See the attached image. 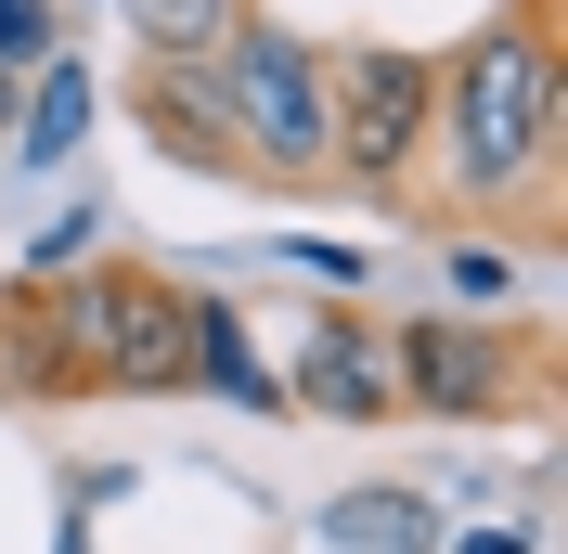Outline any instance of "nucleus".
<instances>
[{"label":"nucleus","instance_id":"1","mask_svg":"<svg viewBox=\"0 0 568 554\" xmlns=\"http://www.w3.org/2000/svg\"><path fill=\"white\" fill-rule=\"evenodd\" d=\"M556 142H568L556 0H504L453 52H426V168L400 219L517 233L530 258H556Z\"/></svg>","mask_w":568,"mask_h":554},{"label":"nucleus","instance_id":"2","mask_svg":"<svg viewBox=\"0 0 568 554\" xmlns=\"http://www.w3.org/2000/svg\"><path fill=\"white\" fill-rule=\"evenodd\" d=\"M388 361H400V413L426 425H504L556 400V336L504 310H414L388 322Z\"/></svg>","mask_w":568,"mask_h":554},{"label":"nucleus","instance_id":"3","mask_svg":"<svg viewBox=\"0 0 568 554\" xmlns=\"http://www.w3.org/2000/svg\"><path fill=\"white\" fill-rule=\"evenodd\" d=\"M414 168H426V52H400V39L323 52V194L400 219Z\"/></svg>","mask_w":568,"mask_h":554},{"label":"nucleus","instance_id":"4","mask_svg":"<svg viewBox=\"0 0 568 554\" xmlns=\"http://www.w3.org/2000/svg\"><path fill=\"white\" fill-rule=\"evenodd\" d=\"M207 65L233 104V142H246V194H323V39L246 13Z\"/></svg>","mask_w":568,"mask_h":554},{"label":"nucleus","instance_id":"5","mask_svg":"<svg viewBox=\"0 0 568 554\" xmlns=\"http://www.w3.org/2000/svg\"><path fill=\"white\" fill-rule=\"evenodd\" d=\"M91 297V400H194V336H207V284L142 271V258H78Z\"/></svg>","mask_w":568,"mask_h":554},{"label":"nucleus","instance_id":"6","mask_svg":"<svg viewBox=\"0 0 568 554\" xmlns=\"http://www.w3.org/2000/svg\"><path fill=\"white\" fill-rule=\"evenodd\" d=\"M284 413H311V425H400V361H388V322L362 310V297H323V310L297 322Z\"/></svg>","mask_w":568,"mask_h":554},{"label":"nucleus","instance_id":"7","mask_svg":"<svg viewBox=\"0 0 568 554\" xmlns=\"http://www.w3.org/2000/svg\"><path fill=\"white\" fill-rule=\"evenodd\" d=\"M0 400L13 413L91 400V297H78V271H13L0 284Z\"/></svg>","mask_w":568,"mask_h":554},{"label":"nucleus","instance_id":"8","mask_svg":"<svg viewBox=\"0 0 568 554\" xmlns=\"http://www.w3.org/2000/svg\"><path fill=\"white\" fill-rule=\"evenodd\" d=\"M130 130H142L155 168H194V181H233L246 194V142H233V104H220L207 52H142L130 65Z\"/></svg>","mask_w":568,"mask_h":554},{"label":"nucleus","instance_id":"9","mask_svg":"<svg viewBox=\"0 0 568 554\" xmlns=\"http://www.w3.org/2000/svg\"><path fill=\"white\" fill-rule=\"evenodd\" d=\"M323 542H336V554H439V503L400 490V478L336 490V503H323Z\"/></svg>","mask_w":568,"mask_h":554},{"label":"nucleus","instance_id":"10","mask_svg":"<svg viewBox=\"0 0 568 554\" xmlns=\"http://www.w3.org/2000/svg\"><path fill=\"white\" fill-rule=\"evenodd\" d=\"M78 130H91V78H78V52H39V65H27V104H13V142H0V155L65 168Z\"/></svg>","mask_w":568,"mask_h":554},{"label":"nucleus","instance_id":"11","mask_svg":"<svg viewBox=\"0 0 568 554\" xmlns=\"http://www.w3.org/2000/svg\"><path fill=\"white\" fill-rule=\"evenodd\" d=\"M194 387H220L233 413H284V361H258L246 310L233 297H207V336H194Z\"/></svg>","mask_w":568,"mask_h":554},{"label":"nucleus","instance_id":"12","mask_svg":"<svg viewBox=\"0 0 568 554\" xmlns=\"http://www.w3.org/2000/svg\"><path fill=\"white\" fill-rule=\"evenodd\" d=\"M116 13H130L142 52H220V39L246 27L258 0H116Z\"/></svg>","mask_w":568,"mask_h":554},{"label":"nucleus","instance_id":"13","mask_svg":"<svg viewBox=\"0 0 568 554\" xmlns=\"http://www.w3.org/2000/svg\"><path fill=\"white\" fill-rule=\"evenodd\" d=\"M439 271H453V310H504L517 245H504V233H453V245H439Z\"/></svg>","mask_w":568,"mask_h":554},{"label":"nucleus","instance_id":"14","mask_svg":"<svg viewBox=\"0 0 568 554\" xmlns=\"http://www.w3.org/2000/svg\"><path fill=\"white\" fill-rule=\"evenodd\" d=\"M65 52V0H0V65H39Z\"/></svg>","mask_w":568,"mask_h":554},{"label":"nucleus","instance_id":"15","mask_svg":"<svg viewBox=\"0 0 568 554\" xmlns=\"http://www.w3.org/2000/svg\"><path fill=\"white\" fill-rule=\"evenodd\" d=\"M439 554H530L517 529H439Z\"/></svg>","mask_w":568,"mask_h":554},{"label":"nucleus","instance_id":"16","mask_svg":"<svg viewBox=\"0 0 568 554\" xmlns=\"http://www.w3.org/2000/svg\"><path fill=\"white\" fill-rule=\"evenodd\" d=\"M13 104H27V65H0V142H13Z\"/></svg>","mask_w":568,"mask_h":554}]
</instances>
